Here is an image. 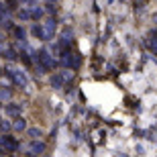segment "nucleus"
Wrapping results in <instances>:
<instances>
[{"mask_svg":"<svg viewBox=\"0 0 157 157\" xmlns=\"http://www.w3.org/2000/svg\"><path fill=\"white\" fill-rule=\"evenodd\" d=\"M35 59H37V63L43 65L45 70H53V67H55V61L51 59L49 51H45V49H41L39 53H35Z\"/></svg>","mask_w":157,"mask_h":157,"instance_id":"1","label":"nucleus"},{"mask_svg":"<svg viewBox=\"0 0 157 157\" xmlns=\"http://www.w3.org/2000/svg\"><path fill=\"white\" fill-rule=\"evenodd\" d=\"M4 74L10 78L18 88H25L27 86V76H25V71H18V70H4Z\"/></svg>","mask_w":157,"mask_h":157,"instance_id":"2","label":"nucleus"},{"mask_svg":"<svg viewBox=\"0 0 157 157\" xmlns=\"http://www.w3.org/2000/svg\"><path fill=\"white\" fill-rule=\"evenodd\" d=\"M55 29H57V23H55V18H49L43 23V33H45V41L53 39L55 37Z\"/></svg>","mask_w":157,"mask_h":157,"instance_id":"3","label":"nucleus"},{"mask_svg":"<svg viewBox=\"0 0 157 157\" xmlns=\"http://www.w3.org/2000/svg\"><path fill=\"white\" fill-rule=\"evenodd\" d=\"M0 145L4 147L6 151H10V153H12V151H17V149H18V143H17L14 139H12V137H8V135L0 139Z\"/></svg>","mask_w":157,"mask_h":157,"instance_id":"4","label":"nucleus"},{"mask_svg":"<svg viewBox=\"0 0 157 157\" xmlns=\"http://www.w3.org/2000/svg\"><path fill=\"white\" fill-rule=\"evenodd\" d=\"M29 151L31 155H41V153L45 151V143H41V141H33L29 145Z\"/></svg>","mask_w":157,"mask_h":157,"instance_id":"5","label":"nucleus"},{"mask_svg":"<svg viewBox=\"0 0 157 157\" xmlns=\"http://www.w3.org/2000/svg\"><path fill=\"white\" fill-rule=\"evenodd\" d=\"M18 114H21V104H6V117L18 118Z\"/></svg>","mask_w":157,"mask_h":157,"instance_id":"6","label":"nucleus"},{"mask_svg":"<svg viewBox=\"0 0 157 157\" xmlns=\"http://www.w3.org/2000/svg\"><path fill=\"white\" fill-rule=\"evenodd\" d=\"M12 128H14V131H18V133L27 131V121H25V118H17V121H14V124H12Z\"/></svg>","mask_w":157,"mask_h":157,"instance_id":"7","label":"nucleus"},{"mask_svg":"<svg viewBox=\"0 0 157 157\" xmlns=\"http://www.w3.org/2000/svg\"><path fill=\"white\" fill-rule=\"evenodd\" d=\"M63 76H61V74H55V76H53L51 78V86L53 88H61V86H63Z\"/></svg>","mask_w":157,"mask_h":157,"instance_id":"8","label":"nucleus"},{"mask_svg":"<svg viewBox=\"0 0 157 157\" xmlns=\"http://www.w3.org/2000/svg\"><path fill=\"white\" fill-rule=\"evenodd\" d=\"M33 35H35L37 39H43V41H45V33H43V25H35V27H33Z\"/></svg>","mask_w":157,"mask_h":157,"instance_id":"9","label":"nucleus"},{"mask_svg":"<svg viewBox=\"0 0 157 157\" xmlns=\"http://www.w3.org/2000/svg\"><path fill=\"white\" fill-rule=\"evenodd\" d=\"M12 35L17 37L18 41H25V29L23 27H14V29H12Z\"/></svg>","mask_w":157,"mask_h":157,"instance_id":"10","label":"nucleus"},{"mask_svg":"<svg viewBox=\"0 0 157 157\" xmlns=\"http://www.w3.org/2000/svg\"><path fill=\"white\" fill-rule=\"evenodd\" d=\"M27 135H29L33 141H37L41 137V131H39V128H29V131H27Z\"/></svg>","mask_w":157,"mask_h":157,"instance_id":"11","label":"nucleus"},{"mask_svg":"<svg viewBox=\"0 0 157 157\" xmlns=\"http://www.w3.org/2000/svg\"><path fill=\"white\" fill-rule=\"evenodd\" d=\"M18 18H21V21H29V18H33V14L23 8V10H18Z\"/></svg>","mask_w":157,"mask_h":157,"instance_id":"12","label":"nucleus"},{"mask_svg":"<svg viewBox=\"0 0 157 157\" xmlns=\"http://www.w3.org/2000/svg\"><path fill=\"white\" fill-rule=\"evenodd\" d=\"M4 57L6 59H17V51H14V49H4Z\"/></svg>","mask_w":157,"mask_h":157,"instance_id":"13","label":"nucleus"},{"mask_svg":"<svg viewBox=\"0 0 157 157\" xmlns=\"http://www.w3.org/2000/svg\"><path fill=\"white\" fill-rule=\"evenodd\" d=\"M4 6L8 8V10H14V8L18 6V0H6V2H4Z\"/></svg>","mask_w":157,"mask_h":157,"instance_id":"14","label":"nucleus"},{"mask_svg":"<svg viewBox=\"0 0 157 157\" xmlns=\"http://www.w3.org/2000/svg\"><path fill=\"white\" fill-rule=\"evenodd\" d=\"M12 96V92L10 90H6V88H2V90H0V98H4V100H8Z\"/></svg>","mask_w":157,"mask_h":157,"instance_id":"15","label":"nucleus"},{"mask_svg":"<svg viewBox=\"0 0 157 157\" xmlns=\"http://www.w3.org/2000/svg\"><path fill=\"white\" fill-rule=\"evenodd\" d=\"M31 14H33V18H41V17H43V8H33Z\"/></svg>","mask_w":157,"mask_h":157,"instance_id":"16","label":"nucleus"},{"mask_svg":"<svg viewBox=\"0 0 157 157\" xmlns=\"http://www.w3.org/2000/svg\"><path fill=\"white\" fill-rule=\"evenodd\" d=\"M149 49H151V51L157 55V39H151V41H149Z\"/></svg>","mask_w":157,"mask_h":157,"instance_id":"17","label":"nucleus"},{"mask_svg":"<svg viewBox=\"0 0 157 157\" xmlns=\"http://www.w3.org/2000/svg\"><path fill=\"white\" fill-rule=\"evenodd\" d=\"M8 128H10V122H6V121H2V122H0V131H4V133H6Z\"/></svg>","mask_w":157,"mask_h":157,"instance_id":"18","label":"nucleus"},{"mask_svg":"<svg viewBox=\"0 0 157 157\" xmlns=\"http://www.w3.org/2000/svg\"><path fill=\"white\" fill-rule=\"evenodd\" d=\"M61 76H63V80H71V78H74V71H63V74H61Z\"/></svg>","mask_w":157,"mask_h":157,"instance_id":"19","label":"nucleus"},{"mask_svg":"<svg viewBox=\"0 0 157 157\" xmlns=\"http://www.w3.org/2000/svg\"><path fill=\"white\" fill-rule=\"evenodd\" d=\"M39 0H23V4H29V6H33V4H37Z\"/></svg>","mask_w":157,"mask_h":157,"instance_id":"20","label":"nucleus"},{"mask_svg":"<svg viewBox=\"0 0 157 157\" xmlns=\"http://www.w3.org/2000/svg\"><path fill=\"white\" fill-rule=\"evenodd\" d=\"M2 155H6V149H4V147H0V157H2Z\"/></svg>","mask_w":157,"mask_h":157,"instance_id":"21","label":"nucleus"},{"mask_svg":"<svg viewBox=\"0 0 157 157\" xmlns=\"http://www.w3.org/2000/svg\"><path fill=\"white\" fill-rule=\"evenodd\" d=\"M153 23H157V12H155V14H153Z\"/></svg>","mask_w":157,"mask_h":157,"instance_id":"22","label":"nucleus"},{"mask_svg":"<svg viewBox=\"0 0 157 157\" xmlns=\"http://www.w3.org/2000/svg\"><path fill=\"white\" fill-rule=\"evenodd\" d=\"M153 39H157V31H155V33H153Z\"/></svg>","mask_w":157,"mask_h":157,"instance_id":"23","label":"nucleus"},{"mask_svg":"<svg viewBox=\"0 0 157 157\" xmlns=\"http://www.w3.org/2000/svg\"><path fill=\"white\" fill-rule=\"evenodd\" d=\"M0 76H2V71H0Z\"/></svg>","mask_w":157,"mask_h":157,"instance_id":"24","label":"nucleus"},{"mask_svg":"<svg viewBox=\"0 0 157 157\" xmlns=\"http://www.w3.org/2000/svg\"><path fill=\"white\" fill-rule=\"evenodd\" d=\"M0 122H2V118H0Z\"/></svg>","mask_w":157,"mask_h":157,"instance_id":"25","label":"nucleus"}]
</instances>
